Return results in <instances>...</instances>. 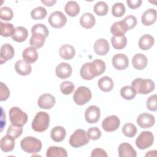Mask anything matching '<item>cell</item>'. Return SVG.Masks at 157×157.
<instances>
[{
  "mask_svg": "<svg viewBox=\"0 0 157 157\" xmlns=\"http://www.w3.org/2000/svg\"><path fill=\"white\" fill-rule=\"evenodd\" d=\"M20 146L21 149L28 153H36L42 149L41 141L34 137L27 136L21 140Z\"/></svg>",
  "mask_w": 157,
  "mask_h": 157,
  "instance_id": "4",
  "label": "cell"
},
{
  "mask_svg": "<svg viewBox=\"0 0 157 157\" xmlns=\"http://www.w3.org/2000/svg\"><path fill=\"white\" fill-rule=\"evenodd\" d=\"M31 33L32 34H39L44 36L45 37H48L49 31L47 28V27L42 24V23H38L36 25H34L32 28H31Z\"/></svg>",
  "mask_w": 157,
  "mask_h": 157,
  "instance_id": "40",
  "label": "cell"
},
{
  "mask_svg": "<svg viewBox=\"0 0 157 157\" xmlns=\"http://www.w3.org/2000/svg\"><path fill=\"white\" fill-rule=\"evenodd\" d=\"M15 55L13 47L9 44H4L1 47L0 62L1 64H4L7 61L11 59Z\"/></svg>",
  "mask_w": 157,
  "mask_h": 157,
  "instance_id": "15",
  "label": "cell"
},
{
  "mask_svg": "<svg viewBox=\"0 0 157 157\" xmlns=\"http://www.w3.org/2000/svg\"><path fill=\"white\" fill-rule=\"evenodd\" d=\"M142 2V0H127L126 3L128 7L132 9L139 8Z\"/></svg>",
  "mask_w": 157,
  "mask_h": 157,
  "instance_id": "50",
  "label": "cell"
},
{
  "mask_svg": "<svg viewBox=\"0 0 157 157\" xmlns=\"http://www.w3.org/2000/svg\"><path fill=\"white\" fill-rule=\"evenodd\" d=\"M66 13L71 17H75L80 12V6L76 1H68L64 7Z\"/></svg>",
  "mask_w": 157,
  "mask_h": 157,
  "instance_id": "32",
  "label": "cell"
},
{
  "mask_svg": "<svg viewBox=\"0 0 157 157\" xmlns=\"http://www.w3.org/2000/svg\"><path fill=\"white\" fill-rule=\"evenodd\" d=\"M47 14V10L41 6L33 9L31 12V16L34 20H41L44 18Z\"/></svg>",
  "mask_w": 157,
  "mask_h": 157,
  "instance_id": "39",
  "label": "cell"
},
{
  "mask_svg": "<svg viewBox=\"0 0 157 157\" xmlns=\"http://www.w3.org/2000/svg\"><path fill=\"white\" fill-rule=\"evenodd\" d=\"M50 124L49 115L43 111L39 112L35 115L31 124L32 129L39 132L46 131Z\"/></svg>",
  "mask_w": 157,
  "mask_h": 157,
  "instance_id": "2",
  "label": "cell"
},
{
  "mask_svg": "<svg viewBox=\"0 0 157 157\" xmlns=\"http://www.w3.org/2000/svg\"><path fill=\"white\" fill-rule=\"evenodd\" d=\"M15 70L19 75L25 76L31 73L32 67L30 63H27L24 59H20L15 64Z\"/></svg>",
  "mask_w": 157,
  "mask_h": 157,
  "instance_id": "20",
  "label": "cell"
},
{
  "mask_svg": "<svg viewBox=\"0 0 157 157\" xmlns=\"http://www.w3.org/2000/svg\"><path fill=\"white\" fill-rule=\"evenodd\" d=\"M112 63L113 66L117 70H124L129 66L128 58L123 53L115 55L112 59Z\"/></svg>",
  "mask_w": 157,
  "mask_h": 157,
  "instance_id": "12",
  "label": "cell"
},
{
  "mask_svg": "<svg viewBox=\"0 0 157 157\" xmlns=\"http://www.w3.org/2000/svg\"><path fill=\"white\" fill-rule=\"evenodd\" d=\"M96 23V19L94 16L88 12L83 13L80 18V25L86 29H90L93 28Z\"/></svg>",
  "mask_w": 157,
  "mask_h": 157,
  "instance_id": "25",
  "label": "cell"
},
{
  "mask_svg": "<svg viewBox=\"0 0 157 157\" xmlns=\"http://www.w3.org/2000/svg\"><path fill=\"white\" fill-rule=\"evenodd\" d=\"M148 63L147 58L142 53H137L134 55L132 59L133 67L137 70H142L146 67Z\"/></svg>",
  "mask_w": 157,
  "mask_h": 157,
  "instance_id": "23",
  "label": "cell"
},
{
  "mask_svg": "<svg viewBox=\"0 0 157 157\" xmlns=\"http://www.w3.org/2000/svg\"><path fill=\"white\" fill-rule=\"evenodd\" d=\"M131 86L136 90L137 94H147L153 91L155 83L151 79L137 78L132 82Z\"/></svg>",
  "mask_w": 157,
  "mask_h": 157,
  "instance_id": "3",
  "label": "cell"
},
{
  "mask_svg": "<svg viewBox=\"0 0 157 157\" xmlns=\"http://www.w3.org/2000/svg\"><path fill=\"white\" fill-rule=\"evenodd\" d=\"M28 36V32L26 28L23 26H18L15 28L14 34L12 36V39L17 42L25 41Z\"/></svg>",
  "mask_w": 157,
  "mask_h": 157,
  "instance_id": "31",
  "label": "cell"
},
{
  "mask_svg": "<svg viewBox=\"0 0 157 157\" xmlns=\"http://www.w3.org/2000/svg\"><path fill=\"white\" fill-rule=\"evenodd\" d=\"M13 16L12 10L9 7H2L0 9V18L4 21H10Z\"/></svg>",
  "mask_w": 157,
  "mask_h": 157,
  "instance_id": "44",
  "label": "cell"
},
{
  "mask_svg": "<svg viewBox=\"0 0 157 157\" xmlns=\"http://www.w3.org/2000/svg\"><path fill=\"white\" fill-rule=\"evenodd\" d=\"M126 9L124 4L121 2H116L112 8V14L116 17H121L125 13Z\"/></svg>",
  "mask_w": 157,
  "mask_h": 157,
  "instance_id": "41",
  "label": "cell"
},
{
  "mask_svg": "<svg viewBox=\"0 0 157 157\" xmlns=\"http://www.w3.org/2000/svg\"><path fill=\"white\" fill-rule=\"evenodd\" d=\"M23 132L22 126H17L13 124H11L9 126L7 130V134L10 135L15 139L20 137Z\"/></svg>",
  "mask_w": 157,
  "mask_h": 157,
  "instance_id": "43",
  "label": "cell"
},
{
  "mask_svg": "<svg viewBox=\"0 0 157 157\" xmlns=\"http://www.w3.org/2000/svg\"><path fill=\"white\" fill-rule=\"evenodd\" d=\"M48 21L53 28H61L66 25L67 18L62 12L55 11L50 14Z\"/></svg>",
  "mask_w": 157,
  "mask_h": 157,
  "instance_id": "9",
  "label": "cell"
},
{
  "mask_svg": "<svg viewBox=\"0 0 157 157\" xmlns=\"http://www.w3.org/2000/svg\"><path fill=\"white\" fill-rule=\"evenodd\" d=\"M72 72L71 66L67 63H61L55 69L56 76L61 79H65L69 77Z\"/></svg>",
  "mask_w": 157,
  "mask_h": 157,
  "instance_id": "16",
  "label": "cell"
},
{
  "mask_svg": "<svg viewBox=\"0 0 157 157\" xmlns=\"http://www.w3.org/2000/svg\"><path fill=\"white\" fill-rule=\"evenodd\" d=\"M45 37L39 34H32L29 40V44L31 47L36 48H41L45 41Z\"/></svg>",
  "mask_w": 157,
  "mask_h": 157,
  "instance_id": "33",
  "label": "cell"
},
{
  "mask_svg": "<svg viewBox=\"0 0 157 157\" xmlns=\"http://www.w3.org/2000/svg\"><path fill=\"white\" fill-rule=\"evenodd\" d=\"M123 20L125 21L126 24L127 25L129 30L134 28L137 25V18L135 16L129 15L126 17Z\"/></svg>",
  "mask_w": 157,
  "mask_h": 157,
  "instance_id": "48",
  "label": "cell"
},
{
  "mask_svg": "<svg viewBox=\"0 0 157 157\" xmlns=\"http://www.w3.org/2000/svg\"><path fill=\"white\" fill-rule=\"evenodd\" d=\"M15 147V138L7 134L2 137L0 141V147L2 151L9 152L13 150Z\"/></svg>",
  "mask_w": 157,
  "mask_h": 157,
  "instance_id": "22",
  "label": "cell"
},
{
  "mask_svg": "<svg viewBox=\"0 0 157 157\" xmlns=\"http://www.w3.org/2000/svg\"><path fill=\"white\" fill-rule=\"evenodd\" d=\"M88 137L91 140H98L101 136V132L100 129L97 127L90 128L86 132Z\"/></svg>",
  "mask_w": 157,
  "mask_h": 157,
  "instance_id": "45",
  "label": "cell"
},
{
  "mask_svg": "<svg viewBox=\"0 0 157 157\" xmlns=\"http://www.w3.org/2000/svg\"><path fill=\"white\" fill-rule=\"evenodd\" d=\"M23 59L29 63L36 62L38 58V53L36 49L33 47L26 48L22 53Z\"/></svg>",
  "mask_w": 157,
  "mask_h": 157,
  "instance_id": "24",
  "label": "cell"
},
{
  "mask_svg": "<svg viewBox=\"0 0 157 157\" xmlns=\"http://www.w3.org/2000/svg\"><path fill=\"white\" fill-rule=\"evenodd\" d=\"M157 20V12L154 9L146 10L141 17V21L145 26H150L155 23Z\"/></svg>",
  "mask_w": 157,
  "mask_h": 157,
  "instance_id": "17",
  "label": "cell"
},
{
  "mask_svg": "<svg viewBox=\"0 0 157 157\" xmlns=\"http://www.w3.org/2000/svg\"><path fill=\"white\" fill-rule=\"evenodd\" d=\"M101 116L99 108L96 105H90L85 110V118L86 121L90 123H95L99 121Z\"/></svg>",
  "mask_w": 157,
  "mask_h": 157,
  "instance_id": "11",
  "label": "cell"
},
{
  "mask_svg": "<svg viewBox=\"0 0 157 157\" xmlns=\"http://www.w3.org/2000/svg\"><path fill=\"white\" fill-rule=\"evenodd\" d=\"M55 98L49 93L42 94L38 99L37 104L40 108L44 109H50L55 104Z\"/></svg>",
  "mask_w": 157,
  "mask_h": 157,
  "instance_id": "14",
  "label": "cell"
},
{
  "mask_svg": "<svg viewBox=\"0 0 157 157\" xmlns=\"http://www.w3.org/2000/svg\"><path fill=\"white\" fill-rule=\"evenodd\" d=\"M1 35L4 37H9L14 34L15 28L12 23L0 22Z\"/></svg>",
  "mask_w": 157,
  "mask_h": 157,
  "instance_id": "35",
  "label": "cell"
},
{
  "mask_svg": "<svg viewBox=\"0 0 157 157\" xmlns=\"http://www.w3.org/2000/svg\"><path fill=\"white\" fill-rule=\"evenodd\" d=\"M136 126L131 123H125L122 128L123 134L128 137H132L136 136L137 133Z\"/></svg>",
  "mask_w": 157,
  "mask_h": 157,
  "instance_id": "38",
  "label": "cell"
},
{
  "mask_svg": "<svg viewBox=\"0 0 157 157\" xmlns=\"http://www.w3.org/2000/svg\"><path fill=\"white\" fill-rule=\"evenodd\" d=\"M147 109L150 111H156L157 110V95L153 94L150 96L146 102Z\"/></svg>",
  "mask_w": 157,
  "mask_h": 157,
  "instance_id": "46",
  "label": "cell"
},
{
  "mask_svg": "<svg viewBox=\"0 0 157 157\" xmlns=\"http://www.w3.org/2000/svg\"><path fill=\"white\" fill-rule=\"evenodd\" d=\"M105 64L101 59H94L91 62L85 63L81 67L80 74L81 77L86 80H92L104 72Z\"/></svg>",
  "mask_w": 157,
  "mask_h": 157,
  "instance_id": "1",
  "label": "cell"
},
{
  "mask_svg": "<svg viewBox=\"0 0 157 157\" xmlns=\"http://www.w3.org/2000/svg\"><path fill=\"white\" fill-rule=\"evenodd\" d=\"M154 37L150 34H144L140 37L139 40V47L141 50H149L154 44Z\"/></svg>",
  "mask_w": 157,
  "mask_h": 157,
  "instance_id": "28",
  "label": "cell"
},
{
  "mask_svg": "<svg viewBox=\"0 0 157 157\" xmlns=\"http://www.w3.org/2000/svg\"><path fill=\"white\" fill-rule=\"evenodd\" d=\"M98 85L99 89L104 92L110 91L113 89L114 85L112 79L108 76L101 77L98 80Z\"/></svg>",
  "mask_w": 157,
  "mask_h": 157,
  "instance_id": "29",
  "label": "cell"
},
{
  "mask_svg": "<svg viewBox=\"0 0 157 157\" xmlns=\"http://www.w3.org/2000/svg\"><path fill=\"white\" fill-rule=\"evenodd\" d=\"M129 30L127 25L123 20L115 22L110 28V32L113 36H122Z\"/></svg>",
  "mask_w": 157,
  "mask_h": 157,
  "instance_id": "18",
  "label": "cell"
},
{
  "mask_svg": "<svg viewBox=\"0 0 157 157\" xmlns=\"http://www.w3.org/2000/svg\"><path fill=\"white\" fill-rule=\"evenodd\" d=\"M92 97L91 90L83 86H79L75 91L73 99L75 103L78 105H83L90 101Z\"/></svg>",
  "mask_w": 157,
  "mask_h": 157,
  "instance_id": "7",
  "label": "cell"
},
{
  "mask_svg": "<svg viewBox=\"0 0 157 157\" xmlns=\"http://www.w3.org/2000/svg\"><path fill=\"white\" fill-rule=\"evenodd\" d=\"M156 150H153V151H149L147 153H146L145 156H156Z\"/></svg>",
  "mask_w": 157,
  "mask_h": 157,
  "instance_id": "52",
  "label": "cell"
},
{
  "mask_svg": "<svg viewBox=\"0 0 157 157\" xmlns=\"http://www.w3.org/2000/svg\"><path fill=\"white\" fill-rule=\"evenodd\" d=\"M137 123L142 128H149L155 124V120L153 115L148 113H142L137 118Z\"/></svg>",
  "mask_w": 157,
  "mask_h": 157,
  "instance_id": "13",
  "label": "cell"
},
{
  "mask_svg": "<svg viewBox=\"0 0 157 157\" xmlns=\"http://www.w3.org/2000/svg\"><path fill=\"white\" fill-rule=\"evenodd\" d=\"M120 124L119 118L116 115L106 117L102 122V128L106 132H112L117 130Z\"/></svg>",
  "mask_w": 157,
  "mask_h": 157,
  "instance_id": "10",
  "label": "cell"
},
{
  "mask_svg": "<svg viewBox=\"0 0 157 157\" xmlns=\"http://www.w3.org/2000/svg\"><path fill=\"white\" fill-rule=\"evenodd\" d=\"M60 56L64 59L69 60L74 58L75 55V50L73 46L71 45H63L59 50Z\"/></svg>",
  "mask_w": 157,
  "mask_h": 157,
  "instance_id": "27",
  "label": "cell"
},
{
  "mask_svg": "<svg viewBox=\"0 0 157 157\" xmlns=\"http://www.w3.org/2000/svg\"><path fill=\"white\" fill-rule=\"evenodd\" d=\"M9 120L15 126H23L28 121V115L20 108L13 107L9 110Z\"/></svg>",
  "mask_w": 157,
  "mask_h": 157,
  "instance_id": "5",
  "label": "cell"
},
{
  "mask_svg": "<svg viewBox=\"0 0 157 157\" xmlns=\"http://www.w3.org/2000/svg\"><path fill=\"white\" fill-rule=\"evenodd\" d=\"M93 10L97 15L104 16L109 11V7L106 2L104 1H99L94 6Z\"/></svg>",
  "mask_w": 157,
  "mask_h": 157,
  "instance_id": "37",
  "label": "cell"
},
{
  "mask_svg": "<svg viewBox=\"0 0 157 157\" xmlns=\"http://www.w3.org/2000/svg\"><path fill=\"white\" fill-rule=\"evenodd\" d=\"M110 49V45L108 41L105 39L101 38L97 40L94 44V52L98 55H106Z\"/></svg>",
  "mask_w": 157,
  "mask_h": 157,
  "instance_id": "19",
  "label": "cell"
},
{
  "mask_svg": "<svg viewBox=\"0 0 157 157\" xmlns=\"http://www.w3.org/2000/svg\"><path fill=\"white\" fill-rule=\"evenodd\" d=\"M42 3H43L44 4H45L46 6H52L53 5H54V4L56 3V1H53V0H50V1H41Z\"/></svg>",
  "mask_w": 157,
  "mask_h": 157,
  "instance_id": "51",
  "label": "cell"
},
{
  "mask_svg": "<svg viewBox=\"0 0 157 157\" xmlns=\"http://www.w3.org/2000/svg\"><path fill=\"white\" fill-rule=\"evenodd\" d=\"M47 157H67V151L60 147L51 146L50 147L46 153Z\"/></svg>",
  "mask_w": 157,
  "mask_h": 157,
  "instance_id": "30",
  "label": "cell"
},
{
  "mask_svg": "<svg viewBox=\"0 0 157 157\" xmlns=\"http://www.w3.org/2000/svg\"><path fill=\"white\" fill-rule=\"evenodd\" d=\"M66 135V129L60 126L54 127L50 132V137L52 139L56 142H60L63 141Z\"/></svg>",
  "mask_w": 157,
  "mask_h": 157,
  "instance_id": "26",
  "label": "cell"
},
{
  "mask_svg": "<svg viewBox=\"0 0 157 157\" xmlns=\"http://www.w3.org/2000/svg\"><path fill=\"white\" fill-rule=\"evenodd\" d=\"M75 86L72 82L64 81L60 85V90L63 94L68 95L72 93L74 90Z\"/></svg>",
  "mask_w": 157,
  "mask_h": 157,
  "instance_id": "42",
  "label": "cell"
},
{
  "mask_svg": "<svg viewBox=\"0 0 157 157\" xmlns=\"http://www.w3.org/2000/svg\"><path fill=\"white\" fill-rule=\"evenodd\" d=\"M91 157H98V156H101V157H107L108 155L105 152V151L102 148H94V150H92L91 154Z\"/></svg>",
  "mask_w": 157,
  "mask_h": 157,
  "instance_id": "49",
  "label": "cell"
},
{
  "mask_svg": "<svg viewBox=\"0 0 157 157\" xmlns=\"http://www.w3.org/2000/svg\"><path fill=\"white\" fill-rule=\"evenodd\" d=\"M111 43L115 49L121 50L126 47L127 39L124 35L120 37L112 36L111 37Z\"/></svg>",
  "mask_w": 157,
  "mask_h": 157,
  "instance_id": "34",
  "label": "cell"
},
{
  "mask_svg": "<svg viewBox=\"0 0 157 157\" xmlns=\"http://www.w3.org/2000/svg\"><path fill=\"white\" fill-rule=\"evenodd\" d=\"M0 88V101H6L10 95V91L7 86L2 82H1Z\"/></svg>",
  "mask_w": 157,
  "mask_h": 157,
  "instance_id": "47",
  "label": "cell"
},
{
  "mask_svg": "<svg viewBox=\"0 0 157 157\" xmlns=\"http://www.w3.org/2000/svg\"><path fill=\"white\" fill-rule=\"evenodd\" d=\"M69 142L72 147L78 148L88 144L89 138L85 130L78 129L71 136Z\"/></svg>",
  "mask_w": 157,
  "mask_h": 157,
  "instance_id": "6",
  "label": "cell"
},
{
  "mask_svg": "<svg viewBox=\"0 0 157 157\" xmlns=\"http://www.w3.org/2000/svg\"><path fill=\"white\" fill-rule=\"evenodd\" d=\"M154 141V136L149 131H142L136 140V146L140 150H144L151 147Z\"/></svg>",
  "mask_w": 157,
  "mask_h": 157,
  "instance_id": "8",
  "label": "cell"
},
{
  "mask_svg": "<svg viewBox=\"0 0 157 157\" xmlns=\"http://www.w3.org/2000/svg\"><path fill=\"white\" fill-rule=\"evenodd\" d=\"M118 155L120 157H136V151L128 143H122L118 147Z\"/></svg>",
  "mask_w": 157,
  "mask_h": 157,
  "instance_id": "21",
  "label": "cell"
},
{
  "mask_svg": "<svg viewBox=\"0 0 157 157\" xmlns=\"http://www.w3.org/2000/svg\"><path fill=\"white\" fill-rule=\"evenodd\" d=\"M137 93L131 86H124L120 90V94L121 97L126 100L133 99Z\"/></svg>",
  "mask_w": 157,
  "mask_h": 157,
  "instance_id": "36",
  "label": "cell"
}]
</instances>
